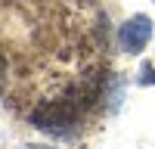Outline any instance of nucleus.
Returning <instances> with one entry per match:
<instances>
[{"label": "nucleus", "instance_id": "obj_1", "mask_svg": "<svg viewBox=\"0 0 155 149\" xmlns=\"http://www.w3.org/2000/svg\"><path fill=\"white\" fill-rule=\"evenodd\" d=\"M78 118H81V106L74 99H53V103H41L31 115V127L44 131V134H53V137H71L78 127Z\"/></svg>", "mask_w": 155, "mask_h": 149}, {"label": "nucleus", "instance_id": "obj_2", "mask_svg": "<svg viewBox=\"0 0 155 149\" xmlns=\"http://www.w3.org/2000/svg\"><path fill=\"white\" fill-rule=\"evenodd\" d=\"M149 37H152V19L149 16H134L118 28V47L124 53H140L149 44Z\"/></svg>", "mask_w": 155, "mask_h": 149}, {"label": "nucleus", "instance_id": "obj_3", "mask_svg": "<svg viewBox=\"0 0 155 149\" xmlns=\"http://www.w3.org/2000/svg\"><path fill=\"white\" fill-rule=\"evenodd\" d=\"M140 84H155V71H152L149 65L143 68V78H140Z\"/></svg>", "mask_w": 155, "mask_h": 149}, {"label": "nucleus", "instance_id": "obj_4", "mask_svg": "<svg viewBox=\"0 0 155 149\" xmlns=\"http://www.w3.org/2000/svg\"><path fill=\"white\" fill-rule=\"evenodd\" d=\"M3 84H6V59L0 56V90H3Z\"/></svg>", "mask_w": 155, "mask_h": 149}]
</instances>
